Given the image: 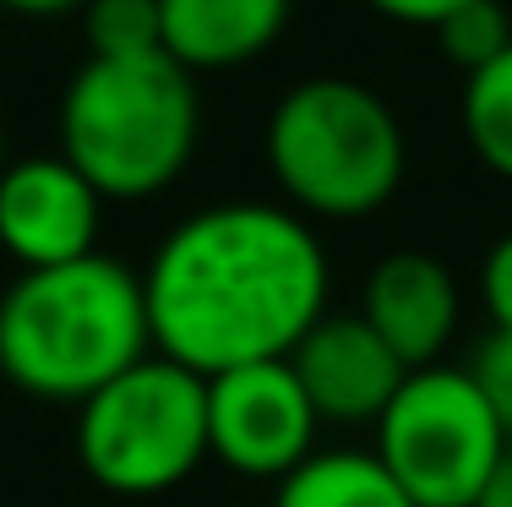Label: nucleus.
<instances>
[{
	"mask_svg": "<svg viewBox=\"0 0 512 507\" xmlns=\"http://www.w3.org/2000/svg\"><path fill=\"white\" fill-rule=\"evenodd\" d=\"M295 0H158L164 11V55L197 77L229 71L278 44Z\"/></svg>",
	"mask_w": 512,
	"mask_h": 507,
	"instance_id": "obj_11",
	"label": "nucleus"
},
{
	"mask_svg": "<svg viewBox=\"0 0 512 507\" xmlns=\"http://www.w3.org/2000/svg\"><path fill=\"white\" fill-rule=\"evenodd\" d=\"M77 458L104 491L158 497L207 458V377L164 355L137 360L82 398Z\"/></svg>",
	"mask_w": 512,
	"mask_h": 507,
	"instance_id": "obj_5",
	"label": "nucleus"
},
{
	"mask_svg": "<svg viewBox=\"0 0 512 507\" xmlns=\"http://www.w3.org/2000/svg\"><path fill=\"white\" fill-rule=\"evenodd\" d=\"M507 442L485 393L458 366L409 371L376 420V458L414 507H474Z\"/></svg>",
	"mask_w": 512,
	"mask_h": 507,
	"instance_id": "obj_6",
	"label": "nucleus"
},
{
	"mask_svg": "<svg viewBox=\"0 0 512 507\" xmlns=\"http://www.w3.org/2000/svg\"><path fill=\"white\" fill-rule=\"evenodd\" d=\"M153 349L218 377L256 360H289L327 317V257L300 213L218 202L169 229L142 273Z\"/></svg>",
	"mask_w": 512,
	"mask_h": 507,
	"instance_id": "obj_1",
	"label": "nucleus"
},
{
	"mask_svg": "<svg viewBox=\"0 0 512 507\" xmlns=\"http://www.w3.org/2000/svg\"><path fill=\"white\" fill-rule=\"evenodd\" d=\"M365 6H376L382 17H393V22H414V28H436V22L447 17V11L469 6V0H365Z\"/></svg>",
	"mask_w": 512,
	"mask_h": 507,
	"instance_id": "obj_18",
	"label": "nucleus"
},
{
	"mask_svg": "<svg viewBox=\"0 0 512 507\" xmlns=\"http://www.w3.org/2000/svg\"><path fill=\"white\" fill-rule=\"evenodd\" d=\"M6 11H22V17H60V11H82L88 0H0Z\"/></svg>",
	"mask_w": 512,
	"mask_h": 507,
	"instance_id": "obj_20",
	"label": "nucleus"
},
{
	"mask_svg": "<svg viewBox=\"0 0 512 507\" xmlns=\"http://www.w3.org/2000/svg\"><path fill=\"white\" fill-rule=\"evenodd\" d=\"M474 388L485 393V404H491V415L502 420V431L512 437V333L491 328V338L480 344V355H474L469 366Z\"/></svg>",
	"mask_w": 512,
	"mask_h": 507,
	"instance_id": "obj_16",
	"label": "nucleus"
},
{
	"mask_svg": "<svg viewBox=\"0 0 512 507\" xmlns=\"http://www.w3.org/2000/svg\"><path fill=\"white\" fill-rule=\"evenodd\" d=\"M360 317L409 371H425L458 328V284L425 251H393L365 279Z\"/></svg>",
	"mask_w": 512,
	"mask_h": 507,
	"instance_id": "obj_10",
	"label": "nucleus"
},
{
	"mask_svg": "<svg viewBox=\"0 0 512 507\" xmlns=\"http://www.w3.org/2000/svg\"><path fill=\"white\" fill-rule=\"evenodd\" d=\"M148 355V295L115 257L33 268L0 295V371L33 398L82 404Z\"/></svg>",
	"mask_w": 512,
	"mask_h": 507,
	"instance_id": "obj_2",
	"label": "nucleus"
},
{
	"mask_svg": "<svg viewBox=\"0 0 512 507\" xmlns=\"http://www.w3.org/2000/svg\"><path fill=\"white\" fill-rule=\"evenodd\" d=\"M463 137L491 175L512 180V50L463 77Z\"/></svg>",
	"mask_w": 512,
	"mask_h": 507,
	"instance_id": "obj_13",
	"label": "nucleus"
},
{
	"mask_svg": "<svg viewBox=\"0 0 512 507\" xmlns=\"http://www.w3.org/2000/svg\"><path fill=\"white\" fill-rule=\"evenodd\" d=\"M316 409L289 360L207 377V453L251 480H284L316 453Z\"/></svg>",
	"mask_w": 512,
	"mask_h": 507,
	"instance_id": "obj_7",
	"label": "nucleus"
},
{
	"mask_svg": "<svg viewBox=\"0 0 512 507\" xmlns=\"http://www.w3.org/2000/svg\"><path fill=\"white\" fill-rule=\"evenodd\" d=\"M197 77L158 55H88L60 99V159L99 197H153L197 153Z\"/></svg>",
	"mask_w": 512,
	"mask_h": 507,
	"instance_id": "obj_3",
	"label": "nucleus"
},
{
	"mask_svg": "<svg viewBox=\"0 0 512 507\" xmlns=\"http://www.w3.org/2000/svg\"><path fill=\"white\" fill-rule=\"evenodd\" d=\"M289 366H295L316 420H344V426L382 420V409L393 404V393L409 377V366L371 333V322L360 311L355 317H333L327 311L295 344Z\"/></svg>",
	"mask_w": 512,
	"mask_h": 507,
	"instance_id": "obj_9",
	"label": "nucleus"
},
{
	"mask_svg": "<svg viewBox=\"0 0 512 507\" xmlns=\"http://www.w3.org/2000/svg\"><path fill=\"white\" fill-rule=\"evenodd\" d=\"M480 295H485V311L502 333H512V229L491 246L485 257V273H480Z\"/></svg>",
	"mask_w": 512,
	"mask_h": 507,
	"instance_id": "obj_17",
	"label": "nucleus"
},
{
	"mask_svg": "<svg viewBox=\"0 0 512 507\" xmlns=\"http://www.w3.org/2000/svg\"><path fill=\"white\" fill-rule=\"evenodd\" d=\"M273 507H414L376 453H311L278 480Z\"/></svg>",
	"mask_w": 512,
	"mask_h": 507,
	"instance_id": "obj_12",
	"label": "nucleus"
},
{
	"mask_svg": "<svg viewBox=\"0 0 512 507\" xmlns=\"http://www.w3.org/2000/svg\"><path fill=\"white\" fill-rule=\"evenodd\" d=\"M0 169H6V126H0Z\"/></svg>",
	"mask_w": 512,
	"mask_h": 507,
	"instance_id": "obj_21",
	"label": "nucleus"
},
{
	"mask_svg": "<svg viewBox=\"0 0 512 507\" xmlns=\"http://www.w3.org/2000/svg\"><path fill=\"white\" fill-rule=\"evenodd\" d=\"M104 197L60 153L17 159L0 169V246L33 268H60L93 251Z\"/></svg>",
	"mask_w": 512,
	"mask_h": 507,
	"instance_id": "obj_8",
	"label": "nucleus"
},
{
	"mask_svg": "<svg viewBox=\"0 0 512 507\" xmlns=\"http://www.w3.org/2000/svg\"><path fill=\"white\" fill-rule=\"evenodd\" d=\"M436 39H442V55L463 77H474V71H485L491 60H502L512 50V17L502 0H469V6L447 11L436 22Z\"/></svg>",
	"mask_w": 512,
	"mask_h": 507,
	"instance_id": "obj_14",
	"label": "nucleus"
},
{
	"mask_svg": "<svg viewBox=\"0 0 512 507\" xmlns=\"http://www.w3.org/2000/svg\"><path fill=\"white\" fill-rule=\"evenodd\" d=\"M267 164L295 208L316 219H365L404 180V126L365 82L311 77L267 120Z\"/></svg>",
	"mask_w": 512,
	"mask_h": 507,
	"instance_id": "obj_4",
	"label": "nucleus"
},
{
	"mask_svg": "<svg viewBox=\"0 0 512 507\" xmlns=\"http://www.w3.org/2000/svg\"><path fill=\"white\" fill-rule=\"evenodd\" d=\"M474 507H512V442L502 448V458H496V469H491V480H485V491Z\"/></svg>",
	"mask_w": 512,
	"mask_h": 507,
	"instance_id": "obj_19",
	"label": "nucleus"
},
{
	"mask_svg": "<svg viewBox=\"0 0 512 507\" xmlns=\"http://www.w3.org/2000/svg\"><path fill=\"white\" fill-rule=\"evenodd\" d=\"M82 22H88L93 55L104 60L164 50V11H158V0H88Z\"/></svg>",
	"mask_w": 512,
	"mask_h": 507,
	"instance_id": "obj_15",
	"label": "nucleus"
}]
</instances>
